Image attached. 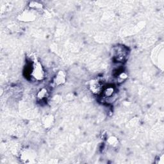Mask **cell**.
Returning a JSON list of instances; mask_svg holds the SVG:
<instances>
[{
    "label": "cell",
    "mask_w": 164,
    "mask_h": 164,
    "mask_svg": "<svg viewBox=\"0 0 164 164\" xmlns=\"http://www.w3.org/2000/svg\"><path fill=\"white\" fill-rule=\"evenodd\" d=\"M30 75L35 80L38 81L42 80L44 78V71L39 62H34L33 64L32 65Z\"/></svg>",
    "instance_id": "1"
},
{
    "label": "cell",
    "mask_w": 164,
    "mask_h": 164,
    "mask_svg": "<svg viewBox=\"0 0 164 164\" xmlns=\"http://www.w3.org/2000/svg\"><path fill=\"white\" fill-rule=\"evenodd\" d=\"M47 93H48L47 90L45 89V88H42L39 92V93L37 94V97L40 99H43L45 97H46Z\"/></svg>",
    "instance_id": "6"
},
{
    "label": "cell",
    "mask_w": 164,
    "mask_h": 164,
    "mask_svg": "<svg viewBox=\"0 0 164 164\" xmlns=\"http://www.w3.org/2000/svg\"><path fill=\"white\" fill-rule=\"evenodd\" d=\"M89 88L90 90L94 94H98L99 93L102 92L103 87L99 81L97 80H92L90 82Z\"/></svg>",
    "instance_id": "3"
},
{
    "label": "cell",
    "mask_w": 164,
    "mask_h": 164,
    "mask_svg": "<svg viewBox=\"0 0 164 164\" xmlns=\"http://www.w3.org/2000/svg\"><path fill=\"white\" fill-rule=\"evenodd\" d=\"M114 88L112 87H107V88H105L104 90L103 89V90H102L103 96H104L105 98L112 97L114 94Z\"/></svg>",
    "instance_id": "5"
},
{
    "label": "cell",
    "mask_w": 164,
    "mask_h": 164,
    "mask_svg": "<svg viewBox=\"0 0 164 164\" xmlns=\"http://www.w3.org/2000/svg\"><path fill=\"white\" fill-rule=\"evenodd\" d=\"M119 78L120 79H122V80H124L126 78H127V75L126 73H124V72H121V74L119 75Z\"/></svg>",
    "instance_id": "8"
},
{
    "label": "cell",
    "mask_w": 164,
    "mask_h": 164,
    "mask_svg": "<svg viewBox=\"0 0 164 164\" xmlns=\"http://www.w3.org/2000/svg\"><path fill=\"white\" fill-rule=\"evenodd\" d=\"M127 52L125 47L124 46H117L115 51V59L119 62H122L124 61L127 57Z\"/></svg>",
    "instance_id": "2"
},
{
    "label": "cell",
    "mask_w": 164,
    "mask_h": 164,
    "mask_svg": "<svg viewBox=\"0 0 164 164\" xmlns=\"http://www.w3.org/2000/svg\"><path fill=\"white\" fill-rule=\"evenodd\" d=\"M66 73L62 71H60L56 76L54 77V80H53V83L55 85H62L63 84L65 83L66 81Z\"/></svg>",
    "instance_id": "4"
},
{
    "label": "cell",
    "mask_w": 164,
    "mask_h": 164,
    "mask_svg": "<svg viewBox=\"0 0 164 164\" xmlns=\"http://www.w3.org/2000/svg\"><path fill=\"white\" fill-rule=\"evenodd\" d=\"M108 142H109V143H110V144H114L117 143V140L116 138H115V137H113V136H112V137H110V139H109V140H108Z\"/></svg>",
    "instance_id": "7"
}]
</instances>
